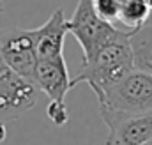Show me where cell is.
Returning <instances> with one entry per match:
<instances>
[{
	"label": "cell",
	"mask_w": 152,
	"mask_h": 145,
	"mask_svg": "<svg viewBox=\"0 0 152 145\" xmlns=\"http://www.w3.org/2000/svg\"><path fill=\"white\" fill-rule=\"evenodd\" d=\"M0 64H2V62H0Z\"/></svg>",
	"instance_id": "e0dca14e"
},
{
	"label": "cell",
	"mask_w": 152,
	"mask_h": 145,
	"mask_svg": "<svg viewBox=\"0 0 152 145\" xmlns=\"http://www.w3.org/2000/svg\"><path fill=\"white\" fill-rule=\"evenodd\" d=\"M99 115L104 120L138 115L152 110V76L133 69L99 97Z\"/></svg>",
	"instance_id": "7a4b0ae2"
},
{
	"label": "cell",
	"mask_w": 152,
	"mask_h": 145,
	"mask_svg": "<svg viewBox=\"0 0 152 145\" xmlns=\"http://www.w3.org/2000/svg\"><path fill=\"white\" fill-rule=\"evenodd\" d=\"M110 133L104 145H145L152 140V110L104 120Z\"/></svg>",
	"instance_id": "8992f818"
},
{
	"label": "cell",
	"mask_w": 152,
	"mask_h": 145,
	"mask_svg": "<svg viewBox=\"0 0 152 145\" xmlns=\"http://www.w3.org/2000/svg\"><path fill=\"white\" fill-rule=\"evenodd\" d=\"M7 140V129H5V122L0 120V144H4Z\"/></svg>",
	"instance_id": "4fadbf2b"
},
{
	"label": "cell",
	"mask_w": 152,
	"mask_h": 145,
	"mask_svg": "<svg viewBox=\"0 0 152 145\" xmlns=\"http://www.w3.org/2000/svg\"><path fill=\"white\" fill-rule=\"evenodd\" d=\"M151 18V7L145 0H120L115 27L120 25L126 32H134L143 27ZM118 27V29H120Z\"/></svg>",
	"instance_id": "30bf717a"
},
{
	"label": "cell",
	"mask_w": 152,
	"mask_h": 145,
	"mask_svg": "<svg viewBox=\"0 0 152 145\" xmlns=\"http://www.w3.org/2000/svg\"><path fill=\"white\" fill-rule=\"evenodd\" d=\"M90 4H92L94 12H96L103 21L115 25L120 0H90Z\"/></svg>",
	"instance_id": "8fae6325"
},
{
	"label": "cell",
	"mask_w": 152,
	"mask_h": 145,
	"mask_svg": "<svg viewBox=\"0 0 152 145\" xmlns=\"http://www.w3.org/2000/svg\"><path fill=\"white\" fill-rule=\"evenodd\" d=\"M4 9H5V7H4V0H0V14L4 12Z\"/></svg>",
	"instance_id": "5bb4252c"
},
{
	"label": "cell",
	"mask_w": 152,
	"mask_h": 145,
	"mask_svg": "<svg viewBox=\"0 0 152 145\" xmlns=\"http://www.w3.org/2000/svg\"><path fill=\"white\" fill-rule=\"evenodd\" d=\"M0 62L27 80H34L37 64L32 29H9L0 32ZM34 83V81H32Z\"/></svg>",
	"instance_id": "5b68a950"
},
{
	"label": "cell",
	"mask_w": 152,
	"mask_h": 145,
	"mask_svg": "<svg viewBox=\"0 0 152 145\" xmlns=\"http://www.w3.org/2000/svg\"><path fill=\"white\" fill-rule=\"evenodd\" d=\"M37 87L18 72L0 64V120L9 122L37 105Z\"/></svg>",
	"instance_id": "3957f363"
},
{
	"label": "cell",
	"mask_w": 152,
	"mask_h": 145,
	"mask_svg": "<svg viewBox=\"0 0 152 145\" xmlns=\"http://www.w3.org/2000/svg\"><path fill=\"white\" fill-rule=\"evenodd\" d=\"M67 34V20L64 9H55L41 27L32 29L37 60H53L64 57V39Z\"/></svg>",
	"instance_id": "52a82bcc"
},
{
	"label": "cell",
	"mask_w": 152,
	"mask_h": 145,
	"mask_svg": "<svg viewBox=\"0 0 152 145\" xmlns=\"http://www.w3.org/2000/svg\"><path fill=\"white\" fill-rule=\"evenodd\" d=\"M133 67L152 76V21L145 23L129 37Z\"/></svg>",
	"instance_id": "9c48e42d"
},
{
	"label": "cell",
	"mask_w": 152,
	"mask_h": 145,
	"mask_svg": "<svg viewBox=\"0 0 152 145\" xmlns=\"http://www.w3.org/2000/svg\"><path fill=\"white\" fill-rule=\"evenodd\" d=\"M46 115L53 122V126L57 127L66 126L69 120V111L66 106V101H50V105L46 106Z\"/></svg>",
	"instance_id": "7c38bea8"
},
{
	"label": "cell",
	"mask_w": 152,
	"mask_h": 145,
	"mask_svg": "<svg viewBox=\"0 0 152 145\" xmlns=\"http://www.w3.org/2000/svg\"><path fill=\"white\" fill-rule=\"evenodd\" d=\"M145 2H147V5L151 7V11H152V0H145Z\"/></svg>",
	"instance_id": "9a60e30c"
},
{
	"label": "cell",
	"mask_w": 152,
	"mask_h": 145,
	"mask_svg": "<svg viewBox=\"0 0 152 145\" xmlns=\"http://www.w3.org/2000/svg\"><path fill=\"white\" fill-rule=\"evenodd\" d=\"M145 145H152V140H151V142H149V144H145Z\"/></svg>",
	"instance_id": "2e32d148"
},
{
	"label": "cell",
	"mask_w": 152,
	"mask_h": 145,
	"mask_svg": "<svg viewBox=\"0 0 152 145\" xmlns=\"http://www.w3.org/2000/svg\"><path fill=\"white\" fill-rule=\"evenodd\" d=\"M67 32L73 34L83 50V59L92 55L101 44L118 32V27L103 21L92 9L90 0H78L75 14L67 20Z\"/></svg>",
	"instance_id": "277c9868"
},
{
	"label": "cell",
	"mask_w": 152,
	"mask_h": 145,
	"mask_svg": "<svg viewBox=\"0 0 152 145\" xmlns=\"http://www.w3.org/2000/svg\"><path fill=\"white\" fill-rule=\"evenodd\" d=\"M131 32L118 29V32L104 44H101L92 55L85 57L81 62V71L71 78V87L78 83H88L96 97H99L106 89L118 83L124 76L133 71V53L129 44Z\"/></svg>",
	"instance_id": "6da1fadb"
},
{
	"label": "cell",
	"mask_w": 152,
	"mask_h": 145,
	"mask_svg": "<svg viewBox=\"0 0 152 145\" xmlns=\"http://www.w3.org/2000/svg\"><path fill=\"white\" fill-rule=\"evenodd\" d=\"M34 85L44 92L50 101H66L71 87V76L64 57L53 60H37L34 69Z\"/></svg>",
	"instance_id": "ba28073f"
}]
</instances>
